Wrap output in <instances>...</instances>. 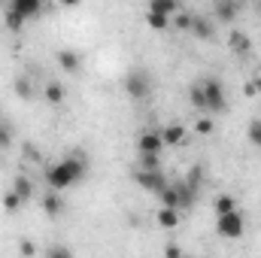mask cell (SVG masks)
Returning <instances> with one entry per match:
<instances>
[{"mask_svg":"<svg viewBox=\"0 0 261 258\" xmlns=\"http://www.w3.org/2000/svg\"><path fill=\"white\" fill-rule=\"evenodd\" d=\"M85 170H88L85 158L70 155V158L55 161L52 167H46V183H49V189L64 192V189H70V186H76L79 179H85Z\"/></svg>","mask_w":261,"mask_h":258,"instance_id":"1","label":"cell"},{"mask_svg":"<svg viewBox=\"0 0 261 258\" xmlns=\"http://www.w3.org/2000/svg\"><path fill=\"white\" fill-rule=\"evenodd\" d=\"M243 231H246V225H243L240 210L222 213V216L216 219V234H219V237H225V240H240V237H243Z\"/></svg>","mask_w":261,"mask_h":258,"instance_id":"2","label":"cell"},{"mask_svg":"<svg viewBox=\"0 0 261 258\" xmlns=\"http://www.w3.org/2000/svg\"><path fill=\"white\" fill-rule=\"evenodd\" d=\"M125 91H128V97L134 100H143V97H149V91H152V76L146 73V70H130L128 76H125Z\"/></svg>","mask_w":261,"mask_h":258,"instance_id":"3","label":"cell"},{"mask_svg":"<svg viewBox=\"0 0 261 258\" xmlns=\"http://www.w3.org/2000/svg\"><path fill=\"white\" fill-rule=\"evenodd\" d=\"M200 85H203V94H206V113H222L225 110V85L216 79V76H206V79H200Z\"/></svg>","mask_w":261,"mask_h":258,"instance_id":"4","label":"cell"},{"mask_svg":"<svg viewBox=\"0 0 261 258\" xmlns=\"http://www.w3.org/2000/svg\"><path fill=\"white\" fill-rule=\"evenodd\" d=\"M137 186L146 189V192L158 194L164 186H167V176L161 173V167H158V170H140V173H137Z\"/></svg>","mask_w":261,"mask_h":258,"instance_id":"5","label":"cell"},{"mask_svg":"<svg viewBox=\"0 0 261 258\" xmlns=\"http://www.w3.org/2000/svg\"><path fill=\"white\" fill-rule=\"evenodd\" d=\"M137 149H140V152H155V155H161V149H164L161 131H143L140 140H137Z\"/></svg>","mask_w":261,"mask_h":258,"instance_id":"6","label":"cell"},{"mask_svg":"<svg viewBox=\"0 0 261 258\" xmlns=\"http://www.w3.org/2000/svg\"><path fill=\"white\" fill-rule=\"evenodd\" d=\"M55 61H58V67H61L64 73H76V70L82 67V58H79V52H73V49H61V52L55 55Z\"/></svg>","mask_w":261,"mask_h":258,"instance_id":"7","label":"cell"},{"mask_svg":"<svg viewBox=\"0 0 261 258\" xmlns=\"http://www.w3.org/2000/svg\"><path fill=\"white\" fill-rule=\"evenodd\" d=\"M182 210H173V207H164V210H158V216H155V222L164 228V231H173V228H179V216Z\"/></svg>","mask_w":261,"mask_h":258,"instance_id":"8","label":"cell"},{"mask_svg":"<svg viewBox=\"0 0 261 258\" xmlns=\"http://www.w3.org/2000/svg\"><path fill=\"white\" fill-rule=\"evenodd\" d=\"M9 6L15 12H21L24 18H37L43 12V0H9Z\"/></svg>","mask_w":261,"mask_h":258,"instance_id":"9","label":"cell"},{"mask_svg":"<svg viewBox=\"0 0 261 258\" xmlns=\"http://www.w3.org/2000/svg\"><path fill=\"white\" fill-rule=\"evenodd\" d=\"M237 12H240V3H237V0H219V3H216V18L225 21V24L234 21Z\"/></svg>","mask_w":261,"mask_h":258,"instance_id":"10","label":"cell"},{"mask_svg":"<svg viewBox=\"0 0 261 258\" xmlns=\"http://www.w3.org/2000/svg\"><path fill=\"white\" fill-rule=\"evenodd\" d=\"M192 34L200 37V40H213V37H216V24H213L210 18H203V15H195V21H192Z\"/></svg>","mask_w":261,"mask_h":258,"instance_id":"11","label":"cell"},{"mask_svg":"<svg viewBox=\"0 0 261 258\" xmlns=\"http://www.w3.org/2000/svg\"><path fill=\"white\" fill-rule=\"evenodd\" d=\"M158 197H161V203L164 207H173V210H182V197H179V186H164L161 192H158Z\"/></svg>","mask_w":261,"mask_h":258,"instance_id":"12","label":"cell"},{"mask_svg":"<svg viewBox=\"0 0 261 258\" xmlns=\"http://www.w3.org/2000/svg\"><path fill=\"white\" fill-rule=\"evenodd\" d=\"M161 137H164V146H179L186 140V128L182 125H167V128H161Z\"/></svg>","mask_w":261,"mask_h":258,"instance_id":"13","label":"cell"},{"mask_svg":"<svg viewBox=\"0 0 261 258\" xmlns=\"http://www.w3.org/2000/svg\"><path fill=\"white\" fill-rule=\"evenodd\" d=\"M146 24H149L152 31H167V28H170V15L149 9V12H146Z\"/></svg>","mask_w":261,"mask_h":258,"instance_id":"14","label":"cell"},{"mask_svg":"<svg viewBox=\"0 0 261 258\" xmlns=\"http://www.w3.org/2000/svg\"><path fill=\"white\" fill-rule=\"evenodd\" d=\"M149 9L164 12V15H176V12L182 9V3H179V0H149Z\"/></svg>","mask_w":261,"mask_h":258,"instance_id":"15","label":"cell"},{"mask_svg":"<svg viewBox=\"0 0 261 258\" xmlns=\"http://www.w3.org/2000/svg\"><path fill=\"white\" fill-rule=\"evenodd\" d=\"M43 94H46V100H49L52 107L64 104V85H61V82H49V85L43 88Z\"/></svg>","mask_w":261,"mask_h":258,"instance_id":"16","label":"cell"},{"mask_svg":"<svg viewBox=\"0 0 261 258\" xmlns=\"http://www.w3.org/2000/svg\"><path fill=\"white\" fill-rule=\"evenodd\" d=\"M189 97H192V107H195V110L206 113V94H203V85H200V79H197L195 85L189 88Z\"/></svg>","mask_w":261,"mask_h":258,"instance_id":"17","label":"cell"},{"mask_svg":"<svg viewBox=\"0 0 261 258\" xmlns=\"http://www.w3.org/2000/svg\"><path fill=\"white\" fill-rule=\"evenodd\" d=\"M12 189L18 192V197H21L24 203H28V200L34 197V183H31L28 176H15V183H12Z\"/></svg>","mask_w":261,"mask_h":258,"instance_id":"18","label":"cell"},{"mask_svg":"<svg viewBox=\"0 0 261 258\" xmlns=\"http://www.w3.org/2000/svg\"><path fill=\"white\" fill-rule=\"evenodd\" d=\"M24 21H28V18H24L21 12H15L12 6H9V9H6V15H3V24H6L12 34H15V31H21V28H24Z\"/></svg>","mask_w":261,"mask_h":258,"instance_id":"19","label":"cell"},{"mask_svg":"<svg viewBox=\"0 0 261 258\" xmlns=\"http://www.w3.org/2000/svg\"><path fill=\"white\" fill-rule=\"evenodd\" d=\"M213 210H216V216H222V213H231V210H237V200H234V194H219V197L213 200Z\"/></svg>","mask_w":261,"mask_h":258,"instance_id":"20","label":"cell"},{"mask_svg":"<svg viewBox=\"0 0 261 258\" xmlns=\"http://www.w3.org/2000/svg\"><path fill=\"white\" fill-rule=\"evenodd\" d=\"M231 49H234L237 55H246V52L252 49V43H249V37H246V34L234 31V34H231Z\"/></svg>","mask_w":261,"mask_h":258,"instance_id":"21","label":"cell"},{"mask_svg":"<svg viewBox=\"0 0 261 258\" xmlns=\"http://www.w3.org/2000/svg\"><path fill=\"white\" fill-rule=\"evenodd\" d=\"M61 207H64V203H61V197H58V192H55V189L43 197V210H46L49 216H58V213H61Z\"/></svg>","mask_w":261,"mask_h":258,"instance_id":"22","label":"cell"},{"mask_svg":"<svg viewBox=\"0 0 261 258\" xmlns=\"http://www.w3.org/2000/svg\"><path fill=\"white\" fill-rule=\"evenodd\" d=\"M192 21H195V15L192 12H176V15H170V24L176 28V31H192Z\"/></svg>","mask_w":261,"mask_h":258,"instance_id":"23","label":"cell"},{"mask_svg":"<svg viewBox=\"0 0 261 258\" xmlns=\"http://www.w3.org/2000/svg\"><path fill=\"white\" fill-rule=\"evenodd\" d=\"M21 203H24V200L18 197L15 189H9V192L3 194V210H6V213H18V210H21Z\"/></svg>","mask_w":261,"mask_h":258,"instance_id":"24","label":"cell"},{"mask_svg":"<svg viewBox=\"0 0 261 258\" xmlns=\"http://www.w3.org/2000/svg\"><path fill=\"white\" fill-rule=\"evenodd\" d=\"M158 155L155 152H140V170H158Z\"/></svg>","mask_w":261,"mask_h":258,"instance_id":"25","label":"cell"},{"mask_svg":"<svg viewBox=\"0 0 261 258\" xmlns=\"http://www.w3.org/2000/svg\"><path fill=\"white\" fill-rule=\"evenodd\" d=\"M246 137H249V143H252L255 149H261V122H258V119H255V122H249Z\"/></svg>","mask_w":261,"mask_h":258,"instance_id":"26","label":"cell"},{"mask_svg":"<svg viewBox=\"0 0 261 258\" xmlns=\"http://www.w3.org/2000/svg\"><path fill=\"white\" fill-rule=\"evenodd\" d=\"M12 146V128L0 122V149H9Z\"/></svg>","mask_w":261,"mask_h":258,"instance_id":"27","label":"cell"},{"mask_svg":"<svg viewBox=\"0 0 261 258\" xmlns=\"http://www.w3.org/2000/svg\"><path fill=\"white\" fill-rule=\"evenodd\" d=\"M195 131L200 134V137H206V134H213V119H197V125H195Z\"/></svg>","mask_w":261,"mask_h":258,"instance_id":"28","label":"cell"},{"mask_svg":"<svg viewBox=\"0 0 261 258\" xmlns=\"http://www.w3.org/2000/svg\"><path fill=\"white\" fill-rule=\"evenodd\" d=\"M15 94H18V97H31V82H28V79H18V82H15Z\"/></svg>","mask_w":261,"mask_h":258,"instance_id":"29","label":"cell"},{"mask_svg":"<svg viewBox=\"0 0 261 258\" xmlns=\"http://www.w3.org/2000/svg\"><path fill=\"white\" fill-rule=\"evenodd\" d=\"M164 255H167V258H176V255H182V246H176V243H170V246L164 249Z\"/></svg>","mask_w":261,"mask_h":258,"instance_id":"30","label":"cell"},{"mask_svg":"<svg viewBox=\"0 0 261 258\" xmlns=\"http://www.w3.org/2000/svg\"><path fill=\"white\" fill-rule=\"evenodd\" d=\"M243 94H246V97H255V94H258L255 82H246V85H243Z\"/></svg>","mask_w":261,"mask_h":258,"instance_id":"31","label":"cell"},{"mask_svg":"<svg viewBox=\"0 0 261 258\" xmlns=\"http://www.w3.org/2000/svg\"><path fill=\"white\" fill-rule=\"evenodd\" d=\"M34 252H37V246H34L31 240H24V243H21V255H34Z\"/></svg>","mask_w":261,"mask_h":258,"instance_id":"32","label":"cell"},{"mask_svg":"<svg viewBox=\"0 0 261 258\" xmlns=\"http://www.w3.org/2000/svg\"><path fill=\"white\" fill-rule=\"evenodd\" d=\"M49 255H70V249H64V246H55V249H49Z\"/></svg>","mask_w":261,"mask_h":258,"instance_id":"33","label":"cell"},{"mask_svg":"<svg viewBox=\"0 0 261 258\" xmlns=\"http://www.w3.org/2000/svg\"><path fill=\"white\" fill-rule=\"evenodd\" d=\"M61 3H64V6H79L82 0H61Z\"/></svg>","mask_w":261,"mask_h":258,"instance_id":"34","label":"cell"},{"mask_svg":"<svg viewBox=\"0 0 261 258\" xmlns=\"http://www.w3.org/2000/svg\"><path fill=\"white\" fill-rule=\"evenodd\" d=\"M255 88H258V94H261V76H258V79H255Z\"/></svg>","mask_w":261,"mask_h":258,"instance_id":"35","label":"cell"},{"mask_svg":"<svg viewBox=\"0 0 261 258\" xmlns=\"http://www.w3.org/2000/svg\"><path fill=\"white\" fill-rule=\"evenodd\" d=\"M258 6H261V0H258Z\"/></svg>","mask_w":261,"mask_h":258,"instance_id":"36","label":"cell"}]
</instances>
